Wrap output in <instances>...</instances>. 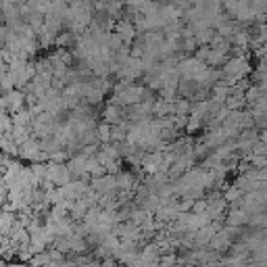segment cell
Wrapping results in <instances>:
<instances>
[{
    "label": "cell",
    "instance_id": "8992f818",
    "mask_svg": "<svg viewBox=\"0 0 267 267\" xmlns=\"http://www.w3.org/2000/svg\"><path fill=\"white\" fill-rule=\"evenodd\" d=\"M96 136H98V142H100V144L111 142V138H113V125L107 123V121H100V123L96 125Z\"/></svg>",
    "mask_w": 267,
    "mask_h": 267
},
{
    "label": "cell",
    "instance_id": "277c9868",
    "mask_svg": "<svg viewBox=\"0 0 267 267\" xmlns=\"http://www.w3.org/2000/svg\"><path fill=\"white\" fill-rule=\"evenodd\" d=\"M40 150H42L40 138H33V136H31L29 140H25V142L19 146V157H21V159H25V161H33Z\"/></svg>",
    "mask_w": 267,
    "mask_h": 267
},
{
    "label": "cell",
    "instance_id": "30bf717a",
    "mask_svg": "<svg viewBox=\"0 0 267 267\" xmlns=\"http://www.w3.org/2000/svg\"><path fill=\"white\" fill-rule=\"evenodd\" d=\"M107 167V174H113V176H119L121 174V165H119V159H109L105 163Z\"/></svg>",
    "mask_w": 267,
    "mask_h": 267
},
{
    "label": "cell",
    "instance_id": "9c48e42d",
    "mask_svg": "<svg viewBox=\"0 0 267 267\" xmlns=\"http://www.w3.org/2000/svg\"><path fill=\"white\" fill-rule=\"evenodd\" d=\"M207 209H209V198H196L194 200V207H192V211L194 213H207Z\"/></svg>",
    "mask_w": 267,
    "mask_h": 267
},
{
    "label": "cell",
    "instance_id": "5b68a950",
    "mask_svg": "<svg viewBox=\"0 0 267 267\" xmlns=\"http://www.w3.org/2000/svg\"><path fill=\"white\" fill-rule=\"evenodd\" d=\"M174 113H176V100H167V98L155 100V107H152L155 117H169Z\"/></svg>",
    "mask_w": 267,
    "mask_h": 267
},
{
    "label": "cell",
    "instance_id": "6da1fadb",
    "mask_svg": "<svg viewBox=\"0 0 267 267\" xmlns=\"http://www.w3.org/2000/svg\"><path fill=\"white\" fill-rule=\"evenodd\" d=\"M253 73V67L249 63V56H230L227 63L223 65V75H236V78H249Z\"/></svg>",
    "mask_w": 267,
    "mask_h": 267
},
{
    "label": "cell",
    "instance_id": "ba28073f",
    "mask_svg": "<svg viewBox=\"0 0 267 267\" xmlns=\"http://www.w3.org/2000/svg\"><path fill=\"white\" fill-rule=\"evenodd\" d=\"M190 111H192L190 98H188V96H178V98H176V113H180V115H190Z\"/></svg>",
    "mask_w": 267,
    "mask_h": 267
},
{
    "label": "cell",
    "instance_id": "52a82bcc",
    "mask_svg": "<svg viewBox=\"0 0 267 267\" xmlns=\"http://www.w3.org/2000/svg\"><path fill=\"white\" fill-rule=\"evenodd\" d=\"M117 188H119V190H136V188H138V182H136V178H134V174L121 171V174L117 176Z\"/></svg>",
    "mask_w": 267,
    "mask_h": 267
},
{
    "label": "cell",
    "instance_id": "7c38bea8",
    "mask_svg": "<svg viewBox=\"0 0 267 267\" xmlns=\"http://www.w3.org/2000/svg\"><path fill=\"white\" fill-rule=\"evenodd\" d=\"M174 263H180V257L176 253H167L161 257V265H174Z\"/></svg>",
    "mask_w": 267,
    "mask_h": 267
},
{
    "label": "cell",
    "instance_id": "3957f363",
    "mask_svg": "<svg viewBox=\"0 0 267 267\" xmlns=\"http://www.w3.org/2000/svg\"><path fill=\"white\" fill-rule=\"evenodd\" d=\"M249 221H251V213L244 211V209L238 207V205H232L230 211H227V215H225V223L236 225V227H246Z\"/></svg>",
    "mask_w": 267,
    "mask_h": 267
},
{
    "label": "cell",
    "instance_id": "8fae6325",
    "mask_svg": "<svg viewBox=\"0 0 267 267\" xmlns=\"http://www.w3.org/2000/svg\"><path fill=\"white\" fill-rule=\"evenodd\" d=\"M123 44H125V42H123V38H121V33H119V31H113V33H111V42H109V46H111L113 50H119Z\"/></svg>",
    "mask_w": 267,
    "mask_h": 267
},
{
    "label": "cell",
    "instance_id": "7a4b0ae2",
    "mask_svg": "<svg viewBox=\"0 0 267 267\" xmlns=\"http://www.w3.org/2000/svg\"><path fill=\"white\" fill-rule=\"evenodd\" d=\"M207 67H209V65H207L205 61H200V59H196V56H184V59L180 61V65H178V69H180L182 78L194 80L198 73H203Z\"/></svg>",
    "mask_w": 267,
    "mask_h": 267
}]
</instances>
